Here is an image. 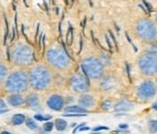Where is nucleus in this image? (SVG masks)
<instances>
[{
	"label": "nucleus",
	"mask_w": 157,
	"mask_h": 134,
	"mask_svg": "<svg viewBox=\"0 0 157 134\" xmlns=\"http://www.w3.org/2000/svg\"><path fill=\"white\" fill-rule=\"evenodd\" d=\"M29 86L38 91L49 90L53 81L52 73L49 67L43 64H38L32 67L28 73Z\"/></svg>",
	"instance_id": "obj_1"
},
{
	"label": "nucleus",
	"mask_w": 157,
	"mask_h": 134,
	"mask_svg": "<svg viewBox=\"0 0 157 134\" xmlns=\"http://www.w3.org/2000/svg\"><path fill=\"white\" fill-rule=\"evenodd\" d=\"M34 50L31 46L26 42H17L10 49L9 59L17 67L27 68L34 62Z\"/></svg>",
	"instance_id": "obj_2"
},
{
	"label": "nucleus",
	"mask_w": 157,
	"mask_h": 134,
	"mask_svg": "<svg viewBox=\"0 0 157 134\" xmlns=\"http://www.w3.org/2000/svg\"><path fill=\"white\" fill-rule=\"evenodd\" d=\"M45 58L50 67L57 70H66L72 65V58L61 47H52L45 54Z\"/></svg>",
	"instance_id": "obj_3"
},
{
	"label": "nucleus",
	"mask_w": 157,
	"mask_h": 134,
	"mask_svg": "<svg viewBox=\"0 0 157 134\" xmlns=\"http://www.w3.org/2000/svg\"><path fill=\"white\" fill-rule=\"evenodd\" d=\"M4 87L9 93H22L28 90L29 87L28 73L21 69L12 71L4 81Z\"/></svg>",
	"instance_id": "obj_4"
},
{
	"label": "nucleus",
	"mask_w": 157,
	"mask_h": 134,
	"mask_svg": "<svg viewBox=\"0 0 157 134\" xmlns=\"http://www.w3.org/2000/svg\"><path fill=\"white\" fill-rule=\"evenodd\" d=\"M135 34L140 40L145 43L155 42L157 36L156 26L149 18H141L135 25Z\"/></svg>",
	"instance_id": "obj_5"
},
{
	"label": "nucleus",
	"mask_w": 157,
	"mask_h": 134,
	"mask_svg": "<svg viewBox=\"0 0 157 134\" xmlns=\"http://www.w3.org/2000/svg\"><path fill=\"white\" fill-rule=\"evenodd\" d=\"M81 68L84 75L89 79H100L105 71V67L103 62L96 57H88L86 58L82 63H81Z\"/></svg>",
	"instance_id": "obj_6"
},
{
	"label": "nucleus",
	"mask_w": 157,
	"mask_h": 134,
	"mask_svg": "<svg viewBox=\"0 0 157 134\" xmlns=\"http://www.w3.org/2000/svg\"><path fill=\"white\" fill-rule=\"evenodd\" d=\"M138 67L145 77H155L157 73V57L155 53L146 51L138 58Z\"/></svg>",
	"instance_id": "obj_7"
},
{
	"label": "nucleus",
	"mask_w": 157,
	"mask_h": 134,
	"mask_svg": "<svg viewBox=\"0 0 157 134\" xmlns=\"http://www.w3.org/2000/svg\"><path fill=\"white\" fill-rule=\"evenodd\" d=\"M156 94V87L154 81L145 80L142 82L137 88V97L141 100H150Z\"/></svg>",
	"instance_id": "obj_8"
},
{
	"label": "nucleus",
	"mask_w": 157,
	"mask_h": 134,
	"mask_svg": "<svg viewBox=\"0 0 157 134\" xmlns=\"http://www.w3.org/2000/svg\"><path fill=\"white\" fill-rule=\"evenodd\" d=\"M70 87L76 93H86L89 90V79L82 74H74L70 79Z\"/></svg>",
	"instance_id": "obj_9"
},
{
	"label": "nucleus",
	"mask_w": 157,
	"mask_h": 134,
	"mask_svg": "<svg viewBox=\"0 0 157 134\" xmlns=\"http://www.w3.org/2000/svg\"><path fill=\"white\" fill-rule=\"evenodd\" d=\"M47 106L51 110L60 111L64 106V99L58 94H53L47 100Z\"/></svg>",
	"instance_id": "obj_10"
},
{
	"label": "nucleus",
	"mask_w": 157,
	"mask_h": 134,
	"mask_svg": "<svg viewBox=\"0 0 157 134\" xmlns=\"http://www.w3.org/2000/svg\"><path fill=\"white\" fill-rule=\"evenodd\" d=\"M25 104L28 108L37 111L40 109V100L38 94L30 93L25 98Z\"/></svg>",
	"instance_id": "obj_11"
},
{
	"label": "nucleus",
	"mask_w": 157,
	"mask_h": 134,
	"mask_svg": "<svg viewBox=\"0 0 157 134\" xmlns=\"http://www.w3.org/2000/svg\"><path fill=\"white\" fill-rule=\"evenodd\" d=\"M6 100L12 107H20L25 104V98L20 93H10L7 96Z\"/></svg>",
	"instance_id": "obj_12"
},
{
	"label": "nucleus",
	"mask_w": 157,
	"mask_h": 134,
	"mask_svg": "<svg viewBox=\"0 0 157 134\" xmlns=\"http://www.w3.org/2000/svg\"><path fill=\"white\" fill-rule=\"evenodd\" d=\"M78 103H79V106H81L82 108L88 110L95 106L96 100L94 97L89 94H82L78 100Z\"/></svg>",
	"instance_id": "obj_13"
},
{
	"label": "nucleus",
	"mask_w": 157,
	"mask_h": 134,
	"mask_svg": "<svg viewBox=\"0 0 157 134\" xmlns=\"http://www.w3.org/2000/svg\"><path fill=\"white\" fill-rule=\"evenodd\" d=\"M133 109V104L132 101H130L129 100H121V101H119L117 104H115L114 106V110L115 111L118 112H123V111H130L131 110Z\"/></svg>",
	"instance_id": "obj_14"
},
{
	"label": "nucleus",
	"mask_w": 157,
	"mask_h": 134,
	"mask_svg": "<svg viewBox=\"0 0 157 134\" xmlns=\"http://www.w3.org/2000/svg\"><path fill=\"white\" fill-rule=\"evenodd\" d=\"M101 79L102 80L100 86L104 90H110L115 88L117 83L115 78H113L112 76H106V77H102Z\"/></svg>",
	"instance_id": "obj_15"
},
{
	"label": "nucleus",
	"mask_w": 157,
	"mask_h": 134,
	"mask_svg": "<svg viewBox=\"0 0 157 134\" xmlns=\"http://www.w3.org/2000/svg\"><path fill=\"white\" fill-rule=\"evenodd\" d=\"M64 111L66 113H87L88 110H86L79 105H69L64 108Z\"/></svg>",
	"instance_id": "obj_16"
},
{
	"label": "nucleus",
	"mask_w": 157,
	"mask_h": 134,
	"mask_svg": "<svg viewBox=\"0 0 157 134\" xmlns=\"http://www.w3.org/2000/svg\"><path fill=\"white\" fill-rule=\"evenodd\" d=\"M53 126L58 132H63L67 128V122L63 119H56L54 121Z\"/></svg>",
	"instance_id": "obj_17"
},
{
	"label": "nucleus",
	"mask_w": 157,
	"mask_h": 134,
	"mask_svg": "<svg viewBox=\"0 0 157 134\" xmlns=\"http://www.w3.org/2000/svg\"><path fill=\"white\" fill-rule=\"evenodd\" d=\"M7 75H8L7 67L4 63L0 62V85L4 83V81L6 80Z\"/></svg>",
	"instance_id": "obj_18"
},
{
	"label": "nucleus",
	"mask_w": 157,
	"mask_h": 134,
	"mask_svg": "<svg viewBox=\"0 0 157 134\" xmlns=\"http://www.w3.org/2000/svg\"><path fill=\"white\" fill-rule=\"evenodd\" d=\"M25 120H26L25 115H23V114H15L11 119V123L13 125H20L25 122Z\"/></svg>",
	"instance_id": "obj_19"
},
{
	"label": "nucleus",
	"mask_w": 157,
	"mask_h": 134,
	"mask_svg": "<svg viewBox=\"0 0 157 134\" xmlns=\"http://www.w3.org/2000/svg\"><path fill=\"white\" fill-rule=\"evenodd\" d=\"M24 122L26 123L27 127H28L29 129H30V130H36V129L38 128V125H37V123L35 122V121H33V120L30 119V118H26V120H25Z\"/></svg>",
	"instance_id": "obj_20"
},
{
	"label": "nucleus",
	"mask_w": 157,
	"mask_h": 134,
	"mask_svg": "<svg viewBox=\"0 0 157 134\" xmlns=\"http://www.w3.org/2000/svg\"><path fill=\"white\" fill-rule=\"evenodd\" d=\"M149 132L152 134H155L157 132V122L155 120H151L149 122Z\"/></svg>",
	"instance_id": "obj_21"
},
{
	"label": "nucleus",
	"mask_w": 157,
	"mask_h": 134,
	"mask_svg": "<svg viewBox=\"0 0 157 134\" xmlns=\"http://www.w3.org/2000/svg\"><path fill=\"white\" fill-rule=\"evenodd\" d=\"M34 119L37 120V121H40V122H47V121H50L52 119V116L51 115H41V114H36L34 116Z\"/></svg>",
	"instance_id": "obj_22"
},
{
	"label": "nucleus",
	"mask_w": 157,
	"mask_h": 134,
	"mask_svg": "<svg viewBox=\"0 0 157 134\" xmlns=\"http://www.w3.org/2000/svg\"><path fill=\"white\" fill-rule=\"evenodd\" d=\"M112 107H113V105H112L111 101H109V100H105V101H103L102 104H101V108H102L104 111H109V110H110Z\"/></svg>",
	"instance_id": "obj_23"
},
{
	"label": "nucleus",
	"mask_w": 157,
	"mask_h": 134,
	"mask_svg": "<svg viewBox=\"0 0 157 134\" xmlns=\"http://www.w3.org/2000/svg\"><path fill=\"white\" fill-rule=\"evenodd\" d=\"M53 127H54V126H53V123H52V122H47L44 123V125H43V130H44L45 132H52V131Z\"/></svg>",
	"instance_id": "obj_24"
},
{
	"label": "nucleus",
	"mask_w": 157,
	"mask_h": 134,
	"mask_svg": "<svg viewBox=\"0 0 157 134\" xmlns=\"http://www.w3.org/2000/svg\"><path fill=\"white\" fill-rule=\"evenodd\" d=\"M108 130H109V127H107V126H98V127H95V128L93 129V131H94V132L108 131Z\"/></svg>",
	"instance_id": "obj_25"
},
{
	"label": "nucleus",
	"mask_w": 157,
	"mask_h": 134,
	"mask_svg": "<svg viewBox=\"0 0 157 134\" xmlns=\"http://www.w3.org/2000/svg\"><path fill=\"white\" fill-rule=\"evenodd\" d=\"M6 109V106L5 101L2 99H0V111H4Z\"/></svg>",
	"instance_id": "obj_26"
},
{
	"label": "nucleus",
	"mask_w": 157,
	"mask_h": 134,
	"mask_svg": "<svg viewBox=\"0 0 157 134\" xmlns=\"http://www.w3.org/2000/svg\"><path fill=\"white\" fill-rule=\"evenodd\" d=\"M82 126H85V123H81V124H79L76 128H75V129H74V131H73V133H75V132H76V131H78Z\"/></svg>",
	"instance_id": "obj_27"
},
{
	"label": "nucleus",
	"mask_w": 157,
	"mask_h": 134,
	"mask_svg": "<svg viewBox=\"0 0 157 134\" xmlns=\"http://www.w3.org/2000/svg\"><path fill=\"white\" fill-rule=\"evenodd\" d=\"M89 130H90L89 127H87V126H82L78 131H80V132H85V131H89Z\"/></svg>",
	"instance_id": "obj_28"
},
{
	"label": "nucleus",
	"mask_w": 157,
	"mask_h": 134,
	"mask_svg": "<svg viewBox=\"0 0 157 134\" xmlns=\"http://www.w3.org/2000/svg\"><path fill=\"white\" fill-rule=\"evenodd\" d=\"M119 128L120 129H122V130H125V129H128L129 126H128V124H120L119 125Z\"/></svg>",
	"instance_id": "obj_29"
},
{
	"label": "nucleus",
	"mask_w": 157,
	"mask_h": 134,
	"mask_svg": "<svg viewBox=\"0 0 157 134\" xmlns=\"http://www.w3.org/2000/svg\"><path fill=\"white\" fill-rule=\"evenodd\" d=\"M0 134H11V133H10V132H6V131H5V132H2Z\"/></svg>",
	"instance_id": "obj_30"
},
{
	"label": "nucleus",
	"mask_w": 157,
	"mask_h": 134,
	"mask_svg": "<svg viewBox=\"0 0 157 134\" xmlns=\"http://www.w3.org/2000/svg\"><path fill=\"white\" fill-rule=\"evenodd\" d=\"M154 109H155V110H156V103H155V104H154Z\"/></svg>",
	"instance_id": "obj_31"
}]
</instances>
